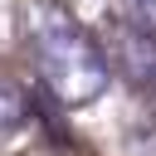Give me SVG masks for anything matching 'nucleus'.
I'll list each match as a JSON object with an SVG mask.
<instances>
[{
    "label": "nucleus",
    "instance_id": "nucleus-2",
    "mask_svg": "<svg viewBox=\"0 0 156 156\" xmlns=\"http://www.w3.org/2000/svg\"><path fill=\"white\" fill-rule=\"evenodd\" d=\"M112 63L122 68V78L141 93V102L156 112V34L136 29V24H122L112 34Z\"/></svg>",
    "mask_w": 156,
    "mask_h": 156
},
{
    "label": "nucleus",
    "instance_id": "nucleus-4",
    "mask_svg": "<svg viewBox=\"0 0 156 156\" xmlns=\"http://www.w3.org/2000/svg\"><path fill=\"white\" fill-rule=\"evenodd\" d=\"M122 10H127V24L156 34V0H122Z\"/></svg>",
    "mask_w": 156,
    "mask_h": 156
},
{
    "label": "nucleus",
    "instance_id": "nucleus-3",
    "mask_svg": "<svg viewBox=\"0 0 156 156\" xmlns=\"http://www.w3.org/2000/svg\"><path fill=\"white\" fill-rule=\"evenodd\" d=\"M24 117H29V112H24V98H20L15 88H0V146L24 127Z\"/></svg>",
    "mask_w": 156,
    "mask_h": 156
},
{
    "label": "nucleus",
    "instance_id": "nucleus-1",
    "mask_svg": "<svg viewBox=\"0 0 156 156\" xmlns=\"http://www.w3.org/2000/svg\"><path fill=\"white\" fill-rule=\"evenodd\" d=\"M24 44H29V58H34L44 88L63 107H83L107 93V83H112L107 49L58 0H34L24 10Z\"/></svg>",
    "mask_w": 156,
    "mask_h": 156
}]
</instances>
